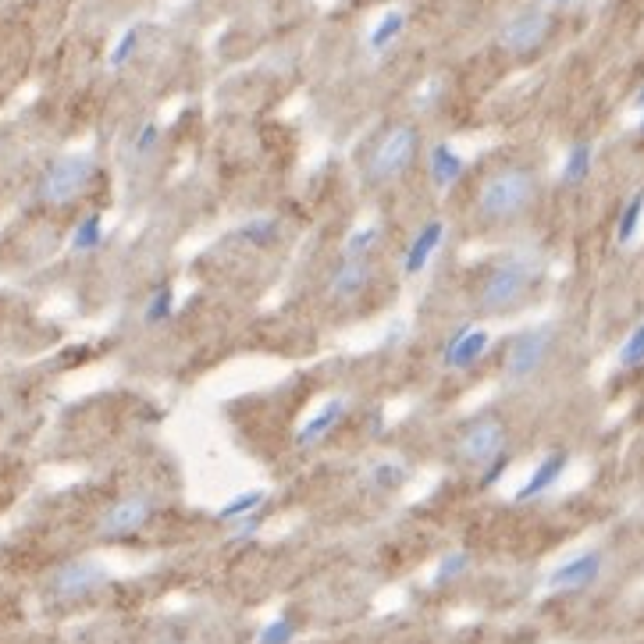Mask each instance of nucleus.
I'll use <instances>...</instances> for the list:
<instances>
[{"instance_id": "f257e3e1", "label": "nucleus", "mask_w": 644, "mask_h": 644, "mask_svg": "<svg viewBox=\"0 0 644 644\" xmlns=\"http://www.w3.org/2000/svg\"><path fill=\"white\" fill-rule=\"evenodd\" d=\"M538 196V178L524 168H506V171H495L481 193H477V211L481 218L488 221H509V218H520Z\"/></svg>"}, {"instance_id": "f03ea898", "label": "nucleus", "mask_w": 644, "mask_h": 644, "mask_svg": "<svg viewBox=\"0 0 644 644\" xmlns=\"http://www.w3.org/2000/svg\"><path fill=\"white\" fill-rule=\"evenodd\" d=\"M417 150H420V132L413 125H392L367 153V164H363L367 182H374V186L392 182L395 175H402L413 164Z\"/></svg>"}, {"instance_id": "7ed1b4c3", "label": "nucleus", "mask_w": 644, "mask_h": 644, "mask_svg": "<svg viewBox=\"0 0 644 644\" xmlns=\"http://www.w3.org/2000/svg\"><path fill=\"white\" fill-rule=\"evenodd\" d=\"M93 175H96V161H93L89 153H64V157H57V161L43 171V178H39V200L50 203V207H64V203L78 200V196L89 189Z\"/></svg>"}, {"instance_id": "20e7f679", "label": "nucleus", "mask_w": 644, "mask_h": 644, "mask_svg": "<svg viewBox=\"0 0 644 644\" xmlns=\"http://www.w3.org/2000/svg\"><path fill=\"white\" fill-rule=\"evenodd\" d=\"M534 278H538V268L527 264V260H506V264H499V268L484 278V285H481V296H477L481 310L502 314V310L516 307V303L527 296V289L534 285Z\"/></svg>"}, {"instance_id": "39448f33", "label": "nucleus", "mask_w": 644, "mask_h": 644, "mask_svg": "<svg viewBox=\"0 0 644 644\" xmlns=\"http://www.w3.org/2000/svg\"><path fill=\"white\" fill-rule=\"evenodd\" d=\"M499 452H506V424L495 413H477L456 434V456L466 466H484Z\"/></svg>"}, {"instance_id": "423d86ee", "label": "nucleus", "mask_w": 644, "mask_h": 644, "mask_svg": "<svg viewBox=\"0 0 644 644\" xmlns=\"http://www.w3.org/2000/svg\"><path fill=\"white\" fill-rule=\"evenodd\" d=\"M552 342H556L552 324H538V327L520 331L506 349V367H502L506 381H527L531 374H538L552 352Z\"/></svg>"}, {"instance_id": "0eeeda50", "label": "nucleus", "mask_w": 644, "mask_h": 644, "mask_svg": "<svg viewBox=\"0 0 644 644\" xmlns=\"http://www.w3.org/2000/svg\"><path fill=\"white\" fill-rule=\"evenodd\" d=\"M153 516V499L150 495H125L114 506H107V513L96 524L100 538H128L136 531H143Z\"/></svg>"}, {"instance_id": "6e6552de", "label": "nucleus", "mask_w": 644, "mask_h": 644, "mask_svg": "<svg viewBox=\"0 0 644 644\" xmlns=\"http://www.w3.org/2000/svg\"><path fill=\"white\" fill-rule=\"evenodd\" d=\"M107 584V570L93 559H75V563H64L54 577H50V595L61 599V602H75V599H86L93 591H100Z\"/></svg>"}, {"instance_id": "1a4fd4ad", "label": "nucleus", "mask_w": 644, "mask_h": 644, "mask_svg": "<svg viewBox=\"0 0 644 644\" xmlns=\"http://www.w3.org/2000/svg\"><path fill=\"white\" fill-rule=\"evenodd\" d=\"M549 29H552L549 11L531 7V11H524V14H516V18L506 21V29L499 32V43H502L509 54H531V50H538V46L549 39Z\"/></svg>"}, {"instance_id": "9d476101", "label": "nucleus", "mask_w": 644, "mask_h": 644, "mask_svg": "<svg viewBox=\"0 0 644 644\" xmlns=\"http://www.w3.org/2000/svg\"><path fill=\"white\" fill-rule=\"evenodd\" d=\"M488 345H491V338H488V331H481V327H470V324H463L449 342H445V352H442V367L445 370H470L474 363H481L484 359V352H488Z\"/></svg>"}, {"instance_id": "9b49d317", "label": "nucleus", "mask_w": 644, "mask_h": 644, "mask_svg": "<svg viewBox=\"0 0 644 644\" xmlns=\"http://www.w3.org/2000/svg\"><path fill=\"white\" fill-rule=\"evenodd\" d=\"M599 574H602V552H584V556L563 563L559 570H552L545 588L549 591H584L599 581Z\"/></svg>"}, {"instance_id": "f8f14e48", "label": "nucleus", "mask_w": 644, "mask_h": 644, "mask_svg": "<svg viewBox=\"0 0 644 644\" xmlns=\"http://www.w3.org/2000/svg\"><path fill=\"white\" fill-rule=\"evenodd\" d=\"M370 275H374L370 257H342L338 268L327 278V289H331L334 300H352L370 285Z\"/></svg>"}, {"instance_id": "ddd939ff", "label": "nucleus", "mask_w": 644, "mask_h": 644, "mask_svg": "<svg viewBox=\"0 0 644 644\" xmlns=\"http://www.w3.org/2000/svg\"><path fill=\"white\" fill-rule=\"evenodd\" d=\"M442 239H445V221H427L420 232H417V239L409 243V250H406V257H402V275H420L427 264H431V257L438 253V246H442Z\"/></svg>"}, {"instance_id": "4468645a", "label": "nucleus", "mask_w": 644, "mask_h": 644, "mask_svg": "<svg viewBox=\"0 0 644 644\" xmlns=\"http://www.w3.org/2000/svg\"><path fill=\"white\" fill-rule=\"evenodd\" d=\"M345 409H349V402L345 399H327L321 409L300 427V434H296V445L300 449H314V445H321L324 438L342 424V417H345Z\"/></svg>"}, {"instance_id": "2eb2a0df", "label": "nucleus", "mask_w": 644, "mask_h": 644, "mask_svg": "<svg viewBox=\"0 0 644 644\" xmlns=\"http://www.w3.org/2000/svg\"><path fill=\"white\" fill-rule=\"evenodd\" d=\"M566 466H570V452H549L538 466H534V474H531V481L516 491V502H531V499H538V495H545L549 488H556L559 484V477L566 474Z\"/></svg>"}, {"instance_id": "dca6fc26", "label": "nucleus", "mask_w": 644, "mask_h": 644, "mask_svg": "<svg viewBox=\"0 0 644 644\" xmlns=\"http://www.w3.org/2000/svg\"><path fill=\"white\" fill-rule=\"evenodd\" d=\"M463 171H466V164H463V157H459L449 143H438V146L431 150V182H434L438 189H452V186L463 178Z\"/></svg>"}, {"instance_id": "f3484780", "label": "nucleus", "mask_w": 644, "mask_h": 644, "mask_svg": "<svg viewBox=\"0 0 644 644\" xmlns=\"http://www.w3.org/2000/svg\"><path fill=\"white\" fill-rule=\"evenodd\" d=\"M367 481H370V488H377V491H395V488H402V484L409 481V466H406L402 459H377V463L370 466Z\"/></svg>"}, {"instance_id": "a211bd4d", "label": "nucleus", "mask_w": 644, "mask_h": 644, "mask_svg": "<svg viewBox=\"0 0 644 644\" xmlns=\"http://www.w3.org/2000/svg\"><path fill=\"white\" fill-rule=\"evenodd\" d=\"M402 29H406V14H402V11H388V14L374 25V32H370V39H367V43H370V50H374V54L388 50V46L399 39V32H402Z\"/></svg>"}, {"instance_id": "6ab92c4d", "label": "nucleus", "mask_w": 644, "mask_h": 644, "mask_svg": "<svg viewBox=\"0 0 644 644\" xmlns=\"http://www.w3.org/2000/svg\"><path fill=\"white\" fill-rule=\"evenodd\" d=\"M268 502V491L264 488H253V491H243V495H235V499H228L221 509H218V520H225V524H232V520H239V516H246V513H257L260 506Z\"/></svg>"}, {"instance_id": "aec40b11", "label": "nucleus", "mask_w": 644, "mask_h": 644, "mask_svg": "<svg viewBox=\"0 0 644 644\" xmlns=\"http://www.w3.org/2000/svg\"><path fill=\"white\" fill-rule=\"evenodd\" d=\"M591 143H577L570 153H566V164H563V186H581L591 171Z\"/></svg>"}, {"instance_id": "412c9836", "label": "nucleus", "mask_w": 644, "mask_h": 644, "mask_svg": "<svg viewBox=\"0 0 644 644\" xmlns=\"http://www.w3.org/2000/svg\"><path fill=\"white\" fill-rule=\"evenodd\" d=\"M100 243H103V218H100V214L82 218L78 228L71 232V250H75V253H93Z\"/></svg>"}, {"instance_id": "4be33fe9", "label": "nucleus", "mask_w": 644, "mask_h": 644, "mask_svg": "<svg viewBox=\"0 0 644 644\" xmlns=\"http://www.w3.org/2000/svg\"><path fill=\"white\" fill-rule=\"evenodd\" d=\"M641 214H644V189H638V193L627 200V207H623V214H620V221H616V243H620V246H627V243L638 235Z\"/></svg>"}, {"instance_id": "5701e85b", "label": "nucleus", "mask_w": 644, "mask_h": 644, "mask_svg": "<svg viewBox=\"0 0 644 644\" xmlns=\"http://www.w3.org/2000/svg\"><path fill=\"white\" fill-rule=\"evenodd\" d=\"M466 570H470V552H463V549L445 552V556L438 559V566H434V584H452V581H459Z\"/></svg>"}, {"instance_id": "b1692460", "label": "nucleus", "mask_w": 644, "mask_h": 644, "mask_svg": "<svg viewBox=\"0 0 644 644\" xmlns=\"http://www.w3.org/2000/svg\"><path fill=\"white\" fill-rule=\"evenodd\" d=\"M171 314H175V289L164 282V285H157V293L150 296V303H146V310H143V321L164 324Z\"/></svg>"}, {"instance_id": "393cba45", "label": "nucleus", "mask_w": 644, "mask_h": 644, "mask_svg": "<svg viewBox=\"0 0 644 644\" xmlns=\"http://www.w3.org/2000/svg\"><path fill=\"white\" fill-rule=\"evenodd\" d=\"M239 239L250 246H268L278 239V221L275 218H253V221L239 225Z\"/></svg>"}, {"instance_id": "a878e982", "label": "nucleus", "mask_w": 644, "mask_h": 644, "mask_svg": "<svg viewBox=\"0 0 644 644\" xmlns=\"http://www.w3.org/2000/svg\"><path fill=\"white\" fill-rule=\"evenodd\" d=\"M377 239H381V228H377V225L356 228V232L345 239L342 257H370V250H374V243H377Z\"/></svg>"}, {"instance_id": "bb28decb", "label": "nucleus", "mask_w": 644, "mask_h": 644, "mask_svg": "<svg viewBox=\"0 0 644 644\" xmlns=\"http://www.w3.org/2000/svg\"><path fill=\"white\" fill-rule=\"evenodd\" d=\"M296 641V627H293V620H271L264 631H260V638L257 644H293Z\"/></svg>"}, {"instance_id": "cd10ccee", "label": "nucleus", "mask_w": 644, "mask_h": 644, "mask_svg": "<svg viewBox=\"0 0 644 644\" xmlns=\"http://www.w3.org/2000/svg\"><path fill=\"white\" fill-rule=\"evenodd\" d=\"M644 363V324L631 331V338L620 345V367H638Z\"/></svg>"}, {"instance_id": "c85d7f7f", "label": "nucleus", "mask_w": 644, "mask_h": 644, "mask_svg": "<svg viewBox=\"0 0 644 644\" xmlns=\"http://www.w3.org/2000/svg\"><path fill=\"white\" fill-rule=\"evenodd\" d=\"M136 50H139V29H128V32L118 39V46L111 50V68H121V64H128Z\"/></svg>"}, {"instance_id": "c756f323", "label": "nucleus", "mask_w": 644, "mask_h": 644, "mask_svg": "<svg viewBox=\"0 0 644 644\" xmlns=\"http://www.w3.org/2000/svg\"><path fill=\"white\" fill-rule=\"evenodd\" d=\"M157 139H161V125H157V121H146V125L139 128L136 143H132V153H136V161L150 157V153H153V146H157Z\"/></svg>"}, {"instance_id": "7c9ffc66", "label": "nucleus", "mask_w": 644, "mask_h": 644, "mask_svg": "<svg viewBox=\"0 0 644 644\" xmlns=\"http://www.w3.org/2000/svg\"><path fill=\"white\" fill-rule=\"evenodd\" d=\"M232 524H235V531H232V545H243V541H250V538L260 531L264 516H260V509H257V513H246V516H239V520H232Z\"/></svg>"}, {"instance_id": "2f4dec72", "label": "nucleus", "mask_w": 644, "mask_h": 644, "mask_svg": "<svg viewBox=\"0 0 644 644\" xmlns=\"http://www.w3.org/2000/svg\"><path fill=\"white\" fill-rule=\"evenodd\" d=\"M488 470H484V477H481V488H495L502 477H506V470H509V452H499L491 463H484Z\"/></svg>"}, {"instance_id": "473e14b6", "label": "nucleus", "mask_w": 644, "mask_h": 644, "mask_svg": "<svg viewBox=\"0 0 644 644\" xmlns=\"http://www.w3.org/2000/svg\"><path fill=\"white\" fill-rule=\"evenodd\" d=\"M381 427H384V413H381V409H370V417H367V434L377 438Z\"/></svg>"}, {"instance_id": "72a5a7b5", "label": "nucleus", "mask_w": 644, "mask_h": 644, "mask_svg": "<svg viewBox=\"0 0 644 644\" xmlns=\"http://www.w3.org/2000/svg\"><path fill=\"white\" fill-rule=\"evenodd\" d=\"M634 103H638V107H641V111H644V86H641V89H638V100H634Z\"/></svg>"}, {"instance_id": "f704fd0d", "label": "nucleus", "mask_w": 644, "mask_h": 644, "mask_svg": "<svg viewBox=\"0 0 644 644\" xmlns=\"http://www.w3.org/2000/svg\"><path fill=\"white\" fill-rule=\"evenodd\" d=\"M556 4H570V0H556Z\"/></svg>"}, {"instance_id": "c9c22d12", "label": "nucleus", "mask_w": 644, "mask_h": 644, "mask_svg": "<svg viewBox=\"0 0 644 644\" xmlns=\"http://www.w3.org/2000/svg\"><path fill=\"white\" fill-rule=\"evenodd\" d=\"M641 136H644V121H641Z\"/></svg>"}]
</instances>
